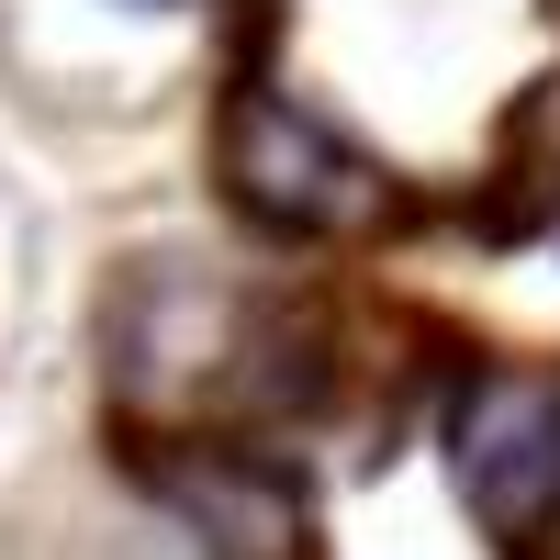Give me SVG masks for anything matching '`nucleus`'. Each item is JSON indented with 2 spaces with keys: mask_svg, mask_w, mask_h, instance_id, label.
<instances>
[{
  "mask_svg": "<svg viewBox=\"0 0 560 560\" xmlns=\"http://www.w3.org/2000/svg\"><path fill=\"white\" fill-rule=\"evenodd\" d=\"M459 482L504 538H538L560 516V370H482L448 415Z\"/></svg>",
  "mask_w": 560,
  "mask_h": 560,
  "instance_id": "2",
  "label": "nucleus"
},
{
  "mask_svg": "<svg viewBox=\"0 0 560 560\" xmlns=\"http://www.w3.org/2000/svg\"><path fill=\"white\" fill-rule=\"evenodd\" d=\"M158 12H179V0H158Z\"/></svg>",
  "mask_w": 560,
  "mask_h": 560,
  "instance_id": "3",
  "label": "nucleus"
},
{
  "mask_svg": "<svg viewBox=\"0 0 560 560\" xmlns=\"http://www.w3.org/2000/svg\"><path fill=\"white\" fill-rule=\"evenodd\" d=\"M224 168H236L247 213L292 224V236H359V224H382V213H393V179L370 168L325 113L280 102V90H247V102H236Z\"/></svg>",
  "mask_w": 560,
  "mask_h": 560,
  "instance_id": "1",
  "label": "nucleus"
}]
</instances>
